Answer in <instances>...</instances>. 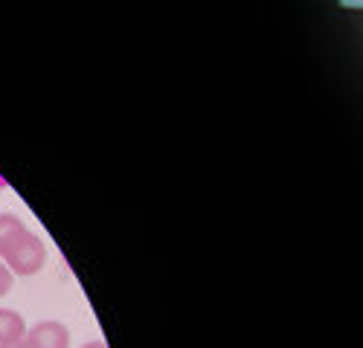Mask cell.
<instances>
[{"instance_id":"6da1fadb","label":"cell","mask_w":363,"mask_h":348,"mask_svg":"<svg viewBox=\"0 0 363 348\" xmlns=\"http://www.w3.org/2000/svg\"><path fill=\"white\" fill-rule=\"evenodd\" d=\"M0 258L15 276H35L44 261H47V247L38 236H33L29 229H21L18 236L0 250Z\"/></svg>"},{"instance_id":"7a4b0ae2","label":"cell","mask_w":363,"mask_h":348,"mask_svg":"<svg viewBox=\"0 0 363 348\" xmlns=\"http://www.w3.org/2000/svg\"><path fill=\"white\" fill-rule=\"evenodd\" d=\"M26 348H70V331L62 323H38L23 337Z\"/></svg>"},{"instance_id":"3957f363","label":"cell","mask_w":363,"mask_h":348,"mask_svg":"<svg viewBox=\"0 0 363 348\" xmlns=\"http://www.w3.org/2000/svg\"><path fill=\"white\" fill-rule=\"evenodd\" d=\"M26 337V323H23V316L18 311H9L4 308L0 311V345H6V342H18Z\"/></svg>"},{"instance_id":"277c9868","label":"cell","mask_w":363,"mask_h":348,"mask_svg":"<svg viewBox=\"0 0 363 348\" xmlns=\"http://www.w3.org/2000/svg\"><path fill=\"white\" fill-rule=\"evenodd\" d=\"M21 229H26L21 218H15V215H0V250H4Z\"/></svg>"},{"instance_id":"5b68a950","label":"cell","mask_w":363,"mask_h":348,"mask_svg":"<svg viewBox=\"0 0 363 348\" xmlns=\"http://www.w3.org/2000/svg\"><path fill=\"white\" fill-rule=\"evenodd\" d=\"M9 287H12V273H9V267L4 265V261H0V299L9 294Z\"/></svg>"},{"instance_id":"8992f818","label":"cell","mask_w":363,"mask_h":348,"mask_svg":"<svg viewBox=\"0 0 363 348\" xmlns=\"http://www.w3.org/2000/svg\"><path fill=\"white\" fill-rule=\"evenodd\" d=\"M82 348H108V345L99 342V340H94V342H87V345H82Z\"/></svg>"},{"instance_id":"52a82bcc","label":"cell","mask_w":363,"mask_h":348,"mask_svg":"<svg viewBox=\"0 0 363 348\" xmlns=\"http://www.w3.org/2000/svg\"><path fill=\"white\" fill-rule=\"evenodd\" d=\"M0 189H6V183H4V180H0Z\"/></svg>"}]
</instances>
